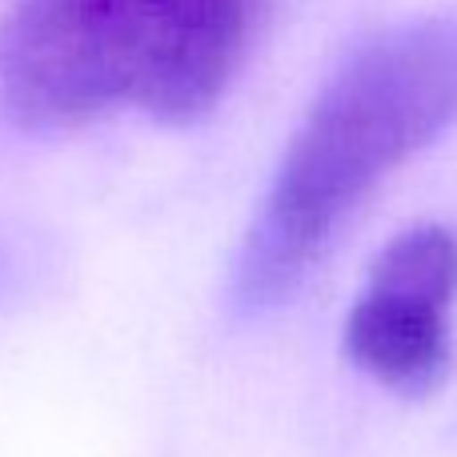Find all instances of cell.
Here are the masks:
<instances>
[{
  "label": "cell",
  "mask_w": 457,
  "mask_h": 457,
  "mask_svg": "<svg viewBox=\"0 0 457 457\" xmlns=\"http://www.w3.org/2000/svg\"><path fill=\"white\" fill-rule=\"evenodd\" d=\"M457 120V16L370 37L313 96L237 249L228 297L245 317L285 305L394 169Z\"/></svg>",
  "instance_id": "cell-1"
},
{
  "label": "cell",
  "mask_w": 457,
  "mask_h": 457,
  "mask_svg": "<svg viewBox=\"0 0 457 457\" xmlns=\"http://www.w3.org/2000/svg\"><path fill=\"white\" fill-rule=\"evenodd\" d=\"M277 0H16L0 24V96L29 133L112 112L189 125L221 104Z\"/></svg>",
  "instance_id": "cell-2"
},
{
  "label": "cell",
  "mask_w": 457,
  "mask_h": 457,
  "mask_svg": "<svg viewBox=\"0 0 457 457\" xmlns=\"http://www.w3.org/2000/svg\"><path fill=\"white\" fill-rule=\"evenodd\" d=\"M457 301V237L413 225L378 253L345 317V353L394 394H429L453 365L450 309Z\"/></svg>",
  "instance_id": "cell-3"
},
{
  "label": "cell",
  "mask_w": 457,
  "mask_h": 457,
  "mask_svg": "<svg viewBox=\"0 0 457 457\" xmlns=\"http://www.w3.org/2000/svg\"><path fill=\"white\" fill-rule=\"evenodd\" d=\"M0 273H4V253H0Z\"/></svg>",
  "instance_id": "cell-4"
}]
</instances>
